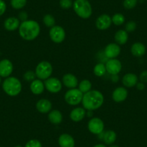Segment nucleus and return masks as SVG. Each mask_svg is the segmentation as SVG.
Masks as SVG:
<instances>
[{
	"instance_id": "nucleus-25",
	"label": "nucleus",
	"mask_w": 147,
	"mask_h": 147,
	"mask_svg": "<svg viewBox=\"0 0 147 147\" xmlns=\"http://www.w3.org/2000/svg\"><path fill=\"white\" fill-rule=\"evenodd\" d=\"M115 43L119 46H123L125 44L128 40V32H127L125 30H118L115 34Z\"/></svg>"
},
{
	"instance_id": "nucleus-16",
	"label": "nucleus",
	"mask_w": 147,
	"mask_h": 147,
	"mask_svg": "<svg viewBox=\"0 0 147 147\" xmlns=\"http://www.w3.org/2000/svg\"><path fill=\"white\" fill-rule=\"evenodd\" d=\"M62 84L66 87L69 89L77 88L78 87L79 81L78 79L77 78L75 75H74L73 74L67 73L65 74L62 78Z\"/></svg>"
},
{
	"instance_id": "nucleus-43",
	"label": "nucleus",
	"mask_w": 147,
	"mask_h": 147,
	"mask_svg": "<svg viewBox=\"0 0 147 147\" xmlns=\"http://www.w3.org/2000/svg\"><path fill=\"white\" fill-rule=\"evenodd\" d=\"M1 83H2V77H0V84H1Z\"/></svg>"
},
{
	"instance_id": "nucleus-12",
	"label": "nucleus",
	"mask_w": 147,
	"mask_h": 147,
	"mask_svg": "<svg viewBox=\"0 0 147 147\" xmlns=\"http://www.w3.org/2000/svg\"><path fill=\"white\" fill-rule=\"evenodd\" d=\"M13 64L9 59H2L0 61V77L7 78L13 72Z\"/></svg>"
},
{
	"instance_id": "nucleus-38",
	"label": "nucleus",
	"mask_w": 147,
	"mask_h": 147,
	"mask_svg": "<svg viewBox=\"0 0 147 147\" xmlns=\"http://www.w3.org/2000/svg\"><path fill=\"white\" fill-rule=\"evenodd\" d=\"M28 15L26 12L22 11V12H20L19 13V18H18V19H19L20 21H22V22H24V21L25 20H28Z\"/></svg>"
},
{
	"instance_id": "nucleus-13",
	"label": "nucleus",
	"mask_w": 147,
	"mask_h": 147,
	"mask_svg": "<svg viewBox=\"0 0 147 147\" xmlns=\"http://www.w3.org/2000/svg\"><path fill=\"white\" fill-rule=\"evenodd\" d=\"M112 18L107 14H102L97 18L95 26L100 30H105L110 28L112 25Z\"/></svg>"
},
{
	"instance_id": "nucleus-22",
	"label": "nucleus",
	"mask_w": 147,
	"mask_h": 147,
	"mask_svg": "<svg viewBox=\"0 0 147 147\" xmlns=\"http://www.w3.org/2000/svg\"><path fill=\"white\" fill-rule=\"evenodd\" d=\"M59 144L60 147H74L75 141L70 134H63L59 136Z\"/></svg>"
},
{
	"instance_id": "nucleus-35",
	"label": "nucleus",
	"mask_w": 147,
	"mask_h": 147,
	"mask_svg": "<svg viewBox=\"0 0 147 147\" xmlns=\"http://www.w3.org/2000/svg\"><path fill=\"white\" fill-rule=\"evenodd\" d=\"M25 147H42V144L38 139H30L26 143Z\"/></svg>"
},
{
	"instance_id": "nucleus-21",
	"label": "nucleus",
	"mask_w": 147,
	"mask_h": 147,
	"mask_svg": "<svg viewBox=\"0 0 147 147\" xmlns=\"http://www.w3.org/2000/svg\"><path fill=\"white\" fill-rule=\"evenodd\" d=\"M20 20L15 17H9L7 18L4 22V27L8 31H15L19 28Z\"/></svg>"
},
{
	"instance_id": "nucleus-27",
	"label": "nucleus",
	"mask_w": 147,
	"mask_h": 147,
	"mask_svg": "<svg viewBox=\"0 0 147 147\" xmlns=\"http://www.w3.org/2000/svg\"><path fill=\"white\" fill-rule=\"evenodd\" d=\"M78 89L83 93L88 92L90 91L92 89V82L88 80H83L79 83L78 84Z\"/></svg>"
},
{
	"instance_id": "nucleus-26",
	"label": "nucleus",
	"mask_w": 147,
	"mask_h": 147,
	"mask_svg": "<svg viewBox=\"0 0 147 147\" xmlns=\"http://www.w3.org/2000/svg\"><path fill=\"white\" fill-rule=\"evenodd\" d=\"M93 72H94V74L95 76L98 77H102L105 74V73L107 72L106 70L105 64H104L103 63H98L94 66V69H93Z\"/></svg>"
},
{
	"instance_id": "nucleus-5",
	"label": "nucleus",
	"mask_w": 147,
	"mask_h": 147,
	"mask_svg": "<svg viewBox=\"0 0 147 147\" xmlns=\"http://www.w3.org/2000/svg\"><path fill=\"white\" fill-rule=\"evenodd\" d=\"M35 73L36 74L37 79L45 81L51 77L53 73V66L50 62L47 61H43L38 63L35 67Z\"/></svg>"
},
{
	"instance_id": "nucleus-36",
	"label": "nucleus",
	"mask_w": 147,
	"mask_h": 147,
	"mask_svg": "<svg viewBox=\"0 0 147 147\" xmlns=\"http://www.w3.org/2000/svg\"><path fill=\"white\" fill-rule=\"evenodd\" d=\"M7 9V5L3 0H0V16L5 14Z\"/></svg>"
},
{
	"instance_id": "nucleus-41",
	"label": "nucleus",
	"mask_w": 147,
	"mask_h": 147,
	"mask_svg": "<svg viewBox=\"0 0 147 147\" xmlns=\"http://www.w3.org/2000/svg\"><path fill=\"white\" fill-rule=\"evenodd\" d=\"M93 147H107V146H106L105 144H96V145H94Z\"/></svg>"
},
{
	"instance_id": "nucleus-2",
	"label": "nucleus",
	"mask_w": 147,
	"mask_h": 147,
	"mask_svg": "<svg viewBox=\"0 0 147 147\" xmlns=\"http://www.w3.org/2000/svg\"><path fill=\"white\" fill-rule=\"evenodd\" d=\"M104 96L101 92L98 90H90L83 95L82 103L83 107L86 110H96L100 108L104 103Z\"/></svg>"
},
{
	"instance_id": "nucleus-11",
	"label": "nucleus",
	"mask_w": 147,
	"mask_h": 147,
	"mask_svg": "<svg viewBox=\"0 0 147 147\" xmlns=\"http://www.w3.org/2000/svg\"><path fill=\"white\" fill-rule=\"evenodd\" d=\"M121 52V46L116 43H109L104 49V54L107 59H117Z\"/></svg>"
},
{
	"instance_id": "nucleus-28",
	"label": "nucleus",
	"mask_w": 147,
	"mask_h": 147,
	"mask_svg": "<svg viewBox=\"0 0 147 147\" xmlns=\"http://www.w3.org/2000/svg\"><path fill=\"white\" fill-rule=\"evenodd\" d=\"M43 22L46 27L48 28H51L54 25H56V20H55L54 17L51 14H47V15H44L43 18Z\"/></svg>"
},
{
	"instance_id": "nucleus-33",
	"label": "nucleus",
	"mask_w": 147,
	"mask_h": 147,
	"mask_svg": "<svg viewBox=\"0 0 147 147\" xmlns=\"http://www.w3.org/2000/svg\"><path fill=\"white\" fill-rule=\"evenodd\" d=\"M73 3L72 0H60L59 1V5L63 9H70L71 7H73Z\"/></svg>"
},
{
	"instance_id": "nucleus-4",
	"label": "nucleus",
	"mask_w": 147,
	"mask_h": 147,
	"mask_svg": "<svg viewBox=\"0 0 147 147\" xmlns=\"http://www.w3.org/2000/svg\"><path fill=\"white\" fill-rule=\"evenodd\" d=\"M73 9L77 16L82 19H88L92 15V7L89 0H75Z\"/></svg>"
},
{
	"instance_id": "nucleus-34",
	"label": "nucleus",
	"mask_w": 147,
	"mask_h": 147,
	"mask_svg": "<svg viewBox=\"0 0 147 147\" xmlns=\"http://www.w3.org/2000/svg\"><path fill=\"white\" fill-rule=\"evenodd\" d=\"M137 25L134 21H128L125 25V30L127 32H132L136 30Z\"/></svg>"
},
{
	"instance_id": "nucleus-6",
	"label": "nucleus",
	"mask_w": 147,
	"mask_h": 147,
	"mask_svg": "<svg viewBox=\"0 0 147 147\" xmlns=\"http://www.w3.org/2000/svg\"><path fill=\"white\" fill-rule=\"evenodd\" d=\"M83 95L84 94L78 88L69 89L64 94L65 102L69 105H77L82 101Z\"/></svg>"
},
{
	"instance_id": "nucleus-37",
	"label": "nucleus",
	"mask_w": 147,
	"mask_h": 147,
	"mask_svg": "<svg viewBox=\"0 0 147 147\" xmlns=\"http://www.w3.org/2000/svg\"><path fill=\"white\" fill-rule=\"evenodd\" d=\"M139 80L141 82L147 83V70L143 71L139 76Z\"/></svg>"
},
{
	"instance_id": "nucleus-7",
	"label": "nucleus",
	"mask_w": 147,
	"mask_h": 147,
	"mask_svg": "<svg viewBox=\"0 0 147 147\" xmlns=\"http://www.w3.org/2000/svg\"><path fill=\"white\" fill-rule=\"evenodd\" d=\"M49 37L53 43H61L64 41L66 38V32L65 30L60 25H54L50 28Z\"/></svg>"
},
{
	"instance_id": "nucleus-29",
	"label": "nucleus",
	"mask_w": 147,
	"mask_h": 147,
	"mask_svg": "<svg viewBox=\"0 0 147 147\" xmlns=\"http://www.w3.org/2000/svg\"><path fill=\"white\" fill-rule=\"evenodd\" d=\"M112 18V22L116 26L122 25L125 22V18L124 15L121 13H116L111 17Z\"/></svg>"
},
{
	"instance_id": "nucleus-15",
	"label": "nucleus",
	"mask_w": 147,
	"mask_h": 147,
	"mask_svg": "<svg viewBox=\"0 0 147 147\" xmlns=\"http://www.w3.org/2000/svg\"><path fill=\"white\" fill-rule=\"evenodd\" d=\"M99 138L104 141L106 145H112L117 139V134L113 130H107L99 134Z\"/></svg>"
},
{
	"instance_id": "nucleus-30",
	"label": "nucleus",
	"mask_w": 147,
	"mask_h": 147,
	"mask_svg": "<svg viewBox=\"0 0 147 147\" xmlns=\"http://www.w3.org/2000/svg\"><path fill=\"white\" fill-rule=\"evenodd\" d=\"M10 4L13 9H21L25 7L27 0H11Z\"/></svg>"
},
{
	"instance_id": "nucleus-42",
	"label": "nucleus",
	"mask_w": 147,
	"mask_h": 147,
	"mask_svg": "<svg viewBox=\"0 0 147 147\" xmlns=\"http://www.w3.org/2000/svg\"><path fill=\"white\" fill-rule=\"evenodd\" d=\"M109 147H119L118 145H115V144H112V145H110Z\"/></svg>"
},
{
	"instance_id": "nucleus-9",
	"label": "nucleus",
	"mask_w": 147,
	"mask_h": 147,
	"mask_svg": "<svg viewBox=\"0 0 147 147\" xmlns=\"http://www.w3.org/2000/svg\"><path fill=\"white\" fill-rule=\"evenodd\" d=\"M87 128L90 133L94 135H99L104 131L105 124L100 118H92L89 121Z\"/></svg>"
},
{
	"instance_id": "nucleus-18",
	"label": "nucleus",
	"mask_w": 147,
	"mask_h": 147,
	"mask_svg": "<svg viewBox=\"0 0 147 147\" xmlns=\"http://www.w3.org/2000/svg\"><path fill=\"white\" fill-rule=\"evenodd\" d=\"M86 110L84 107H77L74 108L73 110L71 111L70 113V116L71 120L74 122L78 123L80 121H82L86 116Z\"/></svg>"
},
{
	"instance_id": "nucleus-8",
	"label": "nucleus",
	"mask_w": 147,
	"mask_h": 147,
	"mask_svg": "<svg viewBox=\"0 0 147 147\" xmlns=\"http://www.w3.org/2000/svg\"><path fill=\"white\" fill-rule=\"evenodd\" d=\"M45 88L49 91V92L56 93L60 92L61 90H62V82L59 79L56 77H49L46 80H45Z\"/></svg>"
},
{
	"instance_id": "nucleus-19",
	"label": "nucleus",
	"mask_w": 147,
	"mask_h": 147,
	"mask_svg": "<svg viewBox=\"0 0 147 147\" xmlns=\"http://www.w3.org/2000/svg\"><path fill=\"white\" fill-rule=\"evenodd\" d=\"M45 89L46 88H45L44 82L39 79H35L32 82H30V90L31 92L35 95L41 94L44 92Z\"/></svg>"
},
{
	"instance_id": "nucleus-24",
	"label": "nucleus",
	"mask_w": 147,
	"mask_h": 147,
	"mask_svg": "<svg viewBox=\"0 0 147 147\" xmlns=\"http://www.w3.org/2000/svg\"><path fill=\"white\" fill-rule=\"evenodd\" d=\"M131 52L133 56L136 57H141L146 53V46L140 42L134 43L131 46Z\"/></svg>"
},
{
	"instance_id": "nucleus-23",
	"label": "nucleus",
	"mask_w": 147,
	"mask_h": 147,
	"mask_svg": "<svg viewBox=\"0 0 147 147\" xmlns=\"http://www.w3.org/2000/svg\"><path fill=\"white\" fill-rule=\"evenodd\" d=\"M48 119L52 124L59 125L63 121V115L59 110H51L48 114Z\"/></svg>"
},
{
	"instance_id": "nucleus-1",
	"label": "nucleus",
	"mask_w": 147,
	"mask_h": 147,
	"mask_svg": "<svg viewBox=\"0 0 147 147\" xmlns=\"http://www.w3.org/2000/svg\"><path fill=\"white\" fill-rule=\"evenodd\" d=\"M19 35L23 40L32 41L36 39L40 32V26L37 21L28 20L21 22L19 28Z\"/></svg>"
},
{
	"instance_id": "nucleus-39",
	"label": "nucleus",
	"mask_w": 147,
	"mask_h": 147,
	"mask_svg": "<svg viewBox=\"0 0 147 147\" xmlns=\"http://www.w3.org/2000/svg\"><path fill=\"white\" fill-rule=\"evenodd\" d=\"M136 87L137 90H140V91H142V90H144V89H145V85H144V83L143 82H138L136 84Z\"/></svg>"
},
{
	"instance_id": "nucleus-40",
	"label": "nucleus",
	"mask_w": 147,
	"mask_h": 147,
	"mask_svg": "<svg viewBox=\"0 0 147 147\" xmlns=\"http://www.w3.org/2000/svg\"><path fill=\"white\" fill-rule=\"evenodd\" d=\"M118 74H115V75H111V80L113 82H118Z\"/></svg>"
},
{
	"instance_id": "nucleus-32",
	"label": "nucleus",
	"mask_w": 147,
	"mask_h": 147,
	"mask_svg": "<svg viewBox=\"0 0 147 147\" xmlns=\"http://www.w3.org/2000/svg\"><path fill=\"white\" fill-rule=\"evenodd\" d=\"M138 3V0H124L123 5L124 8L126 9H132L137 5Z\"/></svg>"
},
{
	"instance_id": "nucleus-3",
	"label": "nucleus",
	"mask_w": 147,
	"mask_h": 147,
	"mask_svg": "<svg viewBox=\"0 0 147 147\" xmlns=\"http://www.w3.org/2000/svg\"><path fill=\"white\" fill-rule=\"evenodd\" d=\"M22 89L20 80L15 77H9L5 78L2 82V90L7 95L10 97H16L21 92Z\"/></svg>"
},
{
	"instance_id": "nucleus-17",
	"label": "nucleus",
	"mask_w": 147,
	"mask_h": 147,
	"mask_svg": "<svg viewBox=\"0 0 147 147\" xmlns=\"http://www.w3.org/2000/svg\"><path fill=\"white\" fill-rule=\"evenodd\" d=\"M36 110L42 114L49 113L52 110V103L48 99H40L35 105Z\"/></svg>"
},
{
	"instance_id": "nucleus-31",
	"label": "nucleus",
	"mask_w": 147,
	"mask_h": 147,
	"mask_svg": "<svg viewBox=\"0 0 147 147\" xmlns=\"http://www.w3.org/2000/svg\"><path fill=\"white\" fill-rule=\"evenodd\" d=\"M24 80L26 82H32L33 80H35L36 77V74H35V71L32 70H28L25 71L23 75Z\"/></svg>"
},
{
	"instance_id": "nucleus-10",
	"label": "nucleus",
	"mask_w": 147,
	"mask_h": 147,
	"mask_svg": "<svg viewBox=\"0 0 147 147\" xmlns=\"http://www.w3.org/2000/svg\"><path fill=\"white\" fill-rule=\"evenodd\" d=\"M105 67L107 72L110 75L118 74L122 70V63L120 60L117 59H108L105 63Z\"/></svg>"
},
{
	"instance_id": "nucleus-20",
	"label": "nucleus",
	"mask_w": 147,
	"mask_h": 147,
	"mask_svg": "<svg viewBox=\"0 0 147 147\" xmlns=\"http://www.w3.org/2000/svg\"><path fill=\"white\" fill-rule=\"evenodd\" d=\"M138 79L136 74L134 73H128L123 77L122 83L125 87L131 88L136 85Z\"/></svg>"
},
{
	"instance_id": "nucleus-44",
	"label": "nucleus",
	"mask_w": 147,
	"mask_h": 147,
	"mask_svg": "<svg viewBox=\"0 0 147 147\" xmlns=\"http://www.w3.org/2000/svg\"><path fill=\"white\" fill-rule=\"evenodd\" d=\"M15 147H22V146H20V145H18V146H15Z\"/></svg>"
},
{
	"instance_id": "nucleus-14",
	"label": "nucleus",
	"mask_w": 147,
	"mask_h": 147,
	"mask_svg": "<svg viewBox=\"0 0 147 147\" xmlns=\"http://www.w3.org/2000/svg\"><path fill=\"white\" fill-rule=\"evenodd\" d=\"M128 95V90L125 87H118L113 92L112 99L115 102H122L126 100Z\"/></svg>"
}]
</instances>
